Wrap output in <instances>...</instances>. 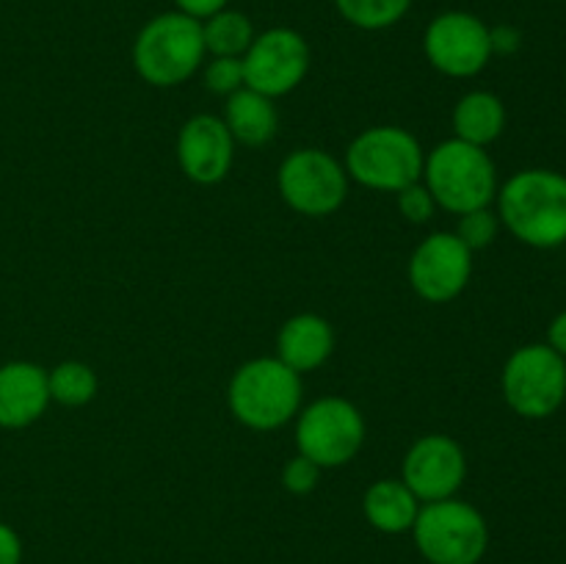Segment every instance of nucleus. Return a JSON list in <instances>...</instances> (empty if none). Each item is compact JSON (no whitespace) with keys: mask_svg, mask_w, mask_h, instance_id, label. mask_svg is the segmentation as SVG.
I'll list each match as a JSON object with an SVG mask.
<instances>
[{"mask_svg":"<svg viewBox=\"0 0 566 564\" xmlns=\"http://www.w3.org/2000/svg\"><path fill=\"white\" fill-rule=\"evenodd\" d=\"M509 407L523 418H547L566 398V363L551 346H525L512 354L503 370Z\"/></svg>","mask_w":566,"mask_h":564,"instance_id":"0eeeda50","label":"nucleus"},{"mask_svg":"<svg viewBox=\"0 0 566 564\" xmlns=\"http://www.w3.org/2000/svg\"><path fill=\"white\" fill-rule=\"evenodd\" d=\"M177 6H180L182 14L199 20V17H213L224 11L227 0H177Z\"/></svg>","mask_w":566,"mask_h":564,"instance_id":"c85d7f7f","label":"nucleus"},{"mask_svg":"<svg viewBox=\"0 0 566 564\" xmlns=\"http://www.w3.org/2000/svg\"><path fill=\"white\" fill-rule=\"evenodd\" d=\"M205 83L216 94H232L243 83V61L235 55H219L205 72Z\"/></svg>","mask_w":566,"mask_h":564,"instance_id":"b1692460","label":"nucleus"},{"mask_svg":"<svg viewBox=\"0 0 566 564\" xmlns=\"http://www.w3.org/2000/svg\"><path fill=\"white\" fill-rule=\"evenodd\" d=\"M280 188L298 213L326 216L346 199V171L321 149H298L282 164Z\"/></svg>","mask_w":566,"mask_h":564,"instance_id":"9d476101","label":"nucleus"},{"mask_svg":"<svg viewBox=\"0 0 566 564\" xmlns=\"http://www.w3.org/2000/svg\"><path fill=\"white\" fill-rule=\"evenodd\" d=\"M423 169L420 144L401 127H374L348 147V171L363 186L403 191Z\"/></svg>","mask_w":566,"mask_h":564,"instance_id":"423d86ee","label":"nucleus"},{"mask_svg":"<svg viewBox=\"0 0 566 564\" xmlns=\"http://www.w3.org/2000/svg\"><path fill=\"white\" fill-rule=\"evenodd\" d=\"M520 39H523V36H520L517 28H512V25L495 28V31H490L492 53H503V55L514 53V50L520 48Z\"/></svg>","mask_w":566,"mask_h":564,"instance_id":"bb28decb","label":"nucleus"},{"mask_svg":"<svg viewBox=\"0 0 566 564\" xmlns=\"http://www.w3.org/2000/svg\"><path fill=\"white\" fill-rule=\"evenodd\" d=\"M464 481V453L451 437L431 435L415 442L403 462V484L423 501H446Z\"/></svg>","mask_w":566,"mask_h":564,"instance_id":"ddd939ff","label":"nucleus"},{"mask_svg":"<svg viewBox=\"0 0 566 564\" xmlns=\"http://www.w3.org/2000/svg\"><path fill=\"white\" fill-rule=\"evenodd\" d=\"M340 14L352 25L379 31L401 20L409 9V0H335Z\"/></svg>","mask_w":566,"mask_h":564,"instance_id":"4be33fe9","label":"nucleus"},{"mask_svg":"<svg viewBox=\"0 0 566 564\" xmlns=\"http://www.w3.org/2000/svg\"><path fill=\"white\" fill-rule=\"evenodd\" d=\"M307 42L291 28H274L254 39L243 59V83L265 97H280L307 75Z\"/></svg>","mask_w":566,"mask_h":564,"instance_id":"1a4fd4ad","label":"nucleus"},{"mask_svg":"<svg viewBox=\"0 0 566 564\" xmlns=\"http://www.w3.org/2000/svg\"><path fill=\"white\" fill-rule=\"evenodd\" d=\"M363 437V415L343 398H321L313 407L304 409L296 431L302 457L313 459L318 468L346 464L359 451Z\"/></svg>","mask_w":566,"mask_h":564,"instance_id":"6e6552de","label":"nucleus"},{"mask_svg":"<svg viewBox=\"0 0 566 564\" xmlns=\"http://www.w3.org/2000/svg\"><path fill=\"white\" fill-rule=\"evenodd\" d=\"M227 130L232 138L249 144V147H263L276 133V108L271 97L252 92V88H238L227 103Z\"/></svg>","mask_w":566,"mask_h":564,"instance_id":"f3484780","label":"nucleus"},{"mask_svg":"<svg viewBox=\"0 0 566 564\" xmlns=\"http://www.w3.org/2000/svg\"><path fill=\"white\" fill-rule=\"evenodd\" d=\"M551 348H556L562 357H566V313L558 315L551 324Z\"/></svg>","mask_w":566,"mask_h":564,"instance_id":"c756f323","label":"nucleus"},{"mask_svg":"<svg viewBox=\"0 0 566 564\" xmlns=\"http://www.w3.org/2000/svg\"><path fill=\"white\" fill-rule=\"evenodd\" d=\"M20 558H22L20 536H17L9 525L0 523V564H20Z\"/></svg>","mask_w":566,"mask_h":564,"instance_id":"cd10ccee","label":"nucleus"},{"mask_svg":"<svg viewBox=\"0 0 566 564\" xmlns=\"http://www.w3.org/2000/svg\"><path fill=\"white\" fill-rule=\"evenodd\" d=\"M497 236V219L486 208L470 210V213H462V221H459L457 238L468 249H484L495 241Z\"/></svg>","mask_w":566,"mask_h":564,"instance_id":"5701e85b","label":"nucleus"},{"mask_svg":"<svg viewBox=\"0 0 566 564\" xmlns=\"http://www.w3.org/2000/svg\"><path fill=\"white\" fill-rule=\"evenodd\" d=\"M470 249L451 232H434L412 254L409 280L429 302H451L470 280Z\"/></svg>","mask_w":566,"mask_h":564,"instance_id":"f8f14e48","label":"nucleus"},{"mask_svg":"<svg viewBox=\"0 0 566 564\" xmlns=\"http://www.w3.org/2000/svg\"><path fill=\"white\" fill-rule=\"evenodd\" d=\"M205 55L202 25L193 17L160 14L138 33L133 61L138 75L153 86H175L193 75Z\"/></svg>","mask_w":566,"mask_h":564,"instance_id":"f03ea898","label":"nucleus"},{"mask_svg":"<svg viewBox=\"0 0 566 564\" xmlns=\"http://www.w3.org/2000/svg\"><path fill=\"white\" fill-rule=\"evenodd\" d=\"M415 540L431 564H479L486 553V523L470 503L431 501L415 518Z\"/></svg>","mask_w":566,"mask_h":564,"instance_id":"39448f33","label":"nucleus"},{"mask_svg":"<svg viewBox=\"0 0 566 564\" xmlns=\"http://www.w3.org/2000/svg\"><path fill=\"white\" fill-rule=\"evenodd\" d=\"M332 330L318 315H296L282 326L280 359L296 374L313 370L329 357Z\"/></svg>","mask_w":566,"mask_h":564,"instance_id":"dca6fc26","label":"nucleus"},{"mask_svg":"<svg viewBox=\"0 0 566 564\" xmlns=\"http://www.w3.org/2000/svg\"><path fill=\"white\" fill-rule=\"evenodd\" d=\"M426 55L440 72L470 77L486 66L492 55L490 28L473 14L448 11L426 31Z\"/></svg>","mask_w":566,"mask_h":564,"instance_id":"9b49d317","label":"nucleus"},{"mask_svg":"<svg viewBox=\"0 0 566 564\" xmlns=\"http://www.w3.org/2000/svg\"><path fill=\"white\" fill-rule=\"evenodd\" d=\"M501 216L520 241L539 249L566 241V177L547 169H528L503 186Z\"/></svg>","mask_w":566,"mask_h":564,"instance_id":"f257e3e1","label":"nucleus"},{"mask_svg":"<svg viewBox=\"0 0 566 564\" xmlns=\"http://www.w3.org/2000/svg\"><path fill=\"white\" fill-rule=\"evenodd\" d=\"M398 205H401V213L409 221H429V216L434 213V197H431L429 188H420L418 182L403 188Z\"/></svg>","mask_w":566,"mask_h":564,"instance_id":"393cba45","label":"nucleus"},{"mask_svg":"<svg viewBox=\"0 0 566 564\" xmlns=\"http://www.w3.org/2000/svg\"><path fill=\"white\" fill-rule=\"evenodd\" d=\"M50 398L66 404V407H77V404L92 401L97 393V379H94L92 368L83 363H64L48 376Z\"/></svg>","mask_w":566,"mask_h":564,"instance_id":"412c9836","label":"nucleus"},{"mask_svg":"<svg viewBox=\"0 0 566 564\" xmlns=\"http://www.w3.org/2000/svg\"><path fill=\"white\" fill-rule=\"evenodd\" d=\"M418 512V498L403 481H376L365 495V514L376 529L387 534L412 529Z\"/></svg>","mask_w":566,"mask_h":564,"instance_id":"a211bd4d","label":"nucleus"},{"mask_svg":"<svg viewBox=\"0 0 566 564\" xmlns=\"http://www.w3.org/2000/svg\"><path fill=\"white\" fill-rule=\"evenodd\" d=\"M429 191L434 202L451 213L486 208L495 197V166L475 144L453 138L440 144L426 164Z\"/></svg>","mask_w":566,"mask_h":564,"instance_id":"7ed1b4c3","label":"nucleus"},{"mask_svg":"<svg viewBox=\"0 0 566 564\" xmlns=\"http://www.w3.org/2000/svg\"><path fill=\"white\" fill-rule=\"evenodd\" d=\"M50 401L48 374L33 363H9L0 368V426L22 429L44 412Z\"/></svg>","mask_w":566,"mask_h":564,"instance_id":"2eb2a0df","label":"nucleus"},{"mask_svg":"<svg viewBox=\"0 0 566 564\" xmlns=\"http://www.w3.org/2000/svg\"><path fill=\"white\" fill-rule=\"evenodd\" d=\"M282 481H285V487L291 492L304 495V492H310L315 484H318V464L307 457L291 459L285 468V476H282Z\"/></svg>","mask_w":566,"mask_h":564,"instance_id":"a878e982","label":"nucleus"},{"mask_svg":"<svg viewBox=\"0 0 566 564\" xmlns=\"http://www.w3.org/2000/svg\"><path fill=\"white\" fill-rule=\"evenodd\" d=\"M177 155L193 182H219L232 164V133L216 116H193L180 130Z\"/></svg>","mask_w":566,"mask_h":564,"instance_id":"4468645a","label":"nucleus"},{"mask_svg":"<svg viewBox=\"0 0 566 564\" xmlns=\"http://www.w3.org/2000/svg\"><path fill=\"white\" fill-rule=\"evenodd\" d=\"M503 103L490 92H473L457 105V114H453V125L462 142L475 144V147H484V144L495 142L503 133Z\"/></svg>","mask_w":566,"mask_h":564,"instance_id":"6ab92c4d","label":"nucleus"},{"mask_svg":"<svg viewBox=\"0 0 566 564\" xmlns=\"http://www.w3.org/2000/svg\"><path fill=\"white\" fill-rule=\"evenodd\" d=\"M205 50L219 59V55H241L247 53L249 44L254 42L252 22L238 11H219V14L208 17V25H202Z\"/></svg>","mask_w":566,"mask_h":564,"instance_id":"aec40b11","label":"nucleus"},{"mask_svg":"<svg viewBox=\"0 0 566 564\" xmlns=\"http://www.w3.org/2000/svg\"><path fill=\"white\" fill-rule=\"evenodd\" d=\"M302 382L282 359H254L235 374L230 385V407L238 420L252 429H276L296 415Z\"/></svg>","mask_w":566,"mask_h":564,"instance_id":"20e7f679","label":"nucleus"}]
</instances>
